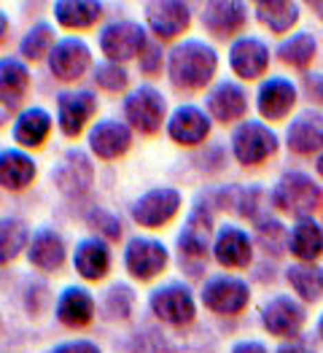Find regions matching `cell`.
<instances>
[{
    "mask_svg": "<svg viewBox=\"0 0 323 353\" xmlns=\"http://www.w3.org/2000/svg\"><path fill=\"white\" fill-rule=\"evenodd\" d=\"M218 70V52L202 38H183L167 52V81L178 92L205 89Z\"/></svg>",
    "mask_w": 323,
    "mask_h": 353,
    "instance_id": "1",
    "label": "cell"
},
{
    "mask_svg": "<svg viewBox=\"0 0 323 353\" xmlns=\"http://www.w3.org/2000/svg\"><path fill=\"white\" fill-rule=\"evenodd\" d=\"M213 208L207 203H197L189 210L183 227L176 237L178 245V265L183 272H189L191 278H197L207 265V251L213 245Z\"/></svg>",
    "mask_w": 323,
    "mask_h": 353,
    "instance_id": "2",
    "label": "cell"
},
{
    "mask_svg": "<svg viewBox=\"0 0 323 353\" xmlns=\"http://www.w3.org/2000/svg\"><path fill=\"white\" fill-rule=\"evenodd\" d=\"M121 114L132 132L151 138L167 124V97L154 84H138L124 94Z\"/></svg>",
    "mask_w": 323,
    "mask_h": 353,
    "instance_id": "3",
    "label": "cell"
},
{
    "mask_svg": "<svg viewBox=\"0 0 323 353\" xmlns=\"http://www.w3.org/2000/svg\"><path fill=\"white\" fill-rule=\"evenodd\" d=\"M151 43L146 25L135 22V19H111L105 22L97 32V49L108 62L127 65L132 59H140Z\"/></svg>",
    "mask_w": 323,
    "mask_h": 353,
    "instance_id": "4",
    "label": "cell"
},
{
    "mask_svg": "<svg viewBox=\"0 0 323 353\" xmlns=\"http://www.w3.org/2000/svg\"><path fill=\"white\" fill-rule=\"evenodd\" d=\"M269 203L296 219H310L318 208H323V189L307 173L289 170L272 186Z\"/></svg>",
    "mask_w": 323,
    "mask_h": 353,
    "instance_id": "5",
    "label": "cell"
},
{
    "mask_svg": "<svg viewBox=\"0 0 323 353\" xmlns=\"http://www.w3.org/2000/svg\"><path fill=\"white\" fill-rule=\"evenodd\" d=\"M148 310L159 324L186 329L197 321V296L183 281H167L148 294Z\"/></svg>",
    "mask_w": 323,
    "mask_h": 353,
    "instance_id": "6",
    "label": "cell"
},
{
    "mask_svg": "<svg viewBox=\"0 0 323 353\" xmlns=\"http://www.w3.org/2000/svg\"><path fill=\"white\" fill-rule=\"evenodd\" d=\"M121 262H124V270H127V275L132 281L148 283V281L159 278L167 270V265H170V251H167V245L159 237L132 235L124 243Z\"/></svg>",
    "mask_w": 323,
    "mask_h": 353,
    "instance_id": "7",
    "label": "cell"
},
{
    "mask_svg": "<svg viewBox=\"0 0 323 353\" xmlns=\"http://www.w3.org/2000/svg\"><path fill=\"white\" fill-rule=\"evenodd\" d=\"M94 178H97V170H94V162H92V154L84 151V148H67L62 154L57 165L52 168V183L65 200H84L92 186H94Z\"/></svg>",
    "mask_w": 323,
    "mask_h": 353,
    "instance_id": "8",
    "label": "cell"
},
{
    "mask_svg": "<svg viewBox=\"0 0 323 353\" xmlns=\"http://www.w3.org/2000/svg\"><path fill=\"white\" fill-rule=\"evenodd\" d=\"M183 208V194L176 186H154L132 200L129 219L143 230H162L167 227Z\"/></svg>",
    "mask_w": 323,
    "mask_h": 353,
    "instance_id": "9",
    "label": "cell"
},
{
    "mask_svg": "<svg viewBox=\"0 0 323 353\" xmlns=\"http://www.w3.org/2000/svg\"><path fill=\"white\" fill-rule=\"evenodd\" d=\"M57 127L67 141L81 138L89 132V127L94 124L92 119L100 111V100L97 92L92 89H65L57 92Z\"/></svg>",
    "mask_w": 323,
    "mask_h": 353,
    "instance_id": "10",
    "label": "cell"
},
{
    "mask_svg": "<svg viewBox=\"0 0 323 353\" xmlns=\"http://www.w3.org/2000/svg\"><path fill=\"white\" fill-rule=\"evenodd\" d=\"M229 148H232V157L242 168H256V165H264L269 157H275L278 135L264 121L245 119L235 127V132L229 138Z\"/></svg>",
    "mask_w": 323,
    "mask_h": 353,
    "instance_id": "11",
    "label": "cell"
},
{
    "mask_svg": "<svg viewBox=\"0 0 323 353\" xmlns=\"http://www.w3.org/2000/svg\"><path fill=\"white\" fill-rule=\"evenodd\" d=\"M46 68H49L52 79L59 84H79L94 68L92 65V46L81 35H62L46 59Z\"/></svg>",
    "mask_w": 323,
    "mask_h": 353,
    "instance_id": "12",
    "label": "cell"
},
{
    "mask_svg": "<svg viewBox=\"0 0 323 353\" xmlns=\"http://www.w3.org/2000/svg\"><path fill=\"white\" fill-rule=\"evenodd\" d=\"M200 299L216 316H240L251 302V286L235 275H213L202 283Z\"/></svg>",
    "mask_w": 323,
    "mask_h": 353,
    "instance_id": "13",
    "label": "cell"
},
{
    "mask_svg": "<svg viewBox=\"0 0 323 353\" xmlns=\"http://www.w3.org/2000/svg\"><path fill=\"white\" fill-rule=\"evenodd\" d=\"M143 14L146 30L159 43L176 41L191 28V6L183 0H148L143 3Z\"/></svg>",
    "mask_w": 323,
    "mask_h": 353,
    "instance_id": "14",
    "label": "cell"
},
{
    "mask_svg": "<svg viewBox=\"0 0 323 353\" xmlns=\"http://www.w3.org/2000/svg\"><path fill=\"white\" fill-rule=\"evenodd\" d=\"M132 143H135V132L129 130V124L124 119L121 121L118 119H100L87 132V151L103 162H116L121 157H127Z\"/></svg>",
    "mask_w": 323,
    "mask_h": 353,
    "instance_id": "15",
    "label": "cell"
},
{
    "mask_svg": "<svg viewBox=\"0 0 323 353\" xmlns=\"http://www.w3.org/2000/svg\"><path fill=\"white\" fill-rule=\"evenodd\" d=\"M70 265L76 270V275L87 283H100L108 278L111 265H114V254H111V243H105L103 237H81L76 243V248L70 251Z\"/></svg>",
    "mask_w": 323,
    "mask_h": 353,
    "instance_id": "16",
    "label": "cell"
},
{
    "mask_svg": "<svg viewBox=\"0 0 323 353\" xmlns=\"http://www.w3.org/2000/svg\"><path fill=\"white\" fill-rule=\"evenodd\" d=\"M210 130H213L210 117H207L202 108L191 105V103L178 105L176 111L167 117V124H165L167 138L176 146H186V148L202 146L207 138H210Z\"/></svg>",
    "mask_w": 323,
    "mask_h": 353,
    "instance_id": "17",
    "label": "cell"
},
{
    "mask_svg": "<svg viewBox=\"0 0 323 353\" xmlns=\"http://www.w3.org/2000/svg\"><path fill=\"white\" fill-rule=\"evenodd\" d=\"M213 259L224 270H245L253 265V237L237 224H221L213 237Z\"/></svg>",
    "mask_w": 323,
    "mask_h": 353,
    "instance_id": "18",
    "label": "cell"
},
{
    "mask_svg": "<svg viewBox=\"0 0 323 353\" xmlns=\"http://www.w3.org/2000/svg\"><path fill=\"white\" fill-rule=\"evenodd\" d=\"M200 22L207 35L218 41L235 38L248 25V6L240 0H210L202 6Z\"/></svg>",
    "mask_w": 323,
    "mask_h": 353,
    "instance_id": "19",
    "label": "cell"
},
{
    "mask_svg": "<svg viewBox=\"0 0 323 353\" xmlns=\"http://www.w3.org/2000/svg\"><path fill=\"white\" fill-rule=\"evenodd\" d=\"M54 130V117L43 105H25L11 124V141L22 151H38L49 143Z\"/></svg>",
    "mask_w": 323,
    "mask_h": 353,
    "instance_id": "20",
    "label": "cell"
},
{
    "mask_svg": "<svg viewBox=\"0 0 323 353\" xmlns=\"http://www.w3.org/2000/svg\"><path fill=\"white\" fill-rule=\"evenodd\" d=\"M32 87V70L25 59L0 57V108L3 111H22Z\"/></svg>",
    "mask_w": 323,
    "mask_h": 353,
    "instance_id": "21",
    "label": "cell"
},
{
    "mask_svg": "<svg viewBox=\"0 0 323 353\" xmlns=\"http://www.w3.org/2000/svg\"><path fill=\"white\" fill-rule=\"evenodd\" d=\"M28 262L38 272H59L67 262V243L59 235L54 227H38L30 235L28 251H25Z\"/></svg>",
    "mask_w": 323,
    "mask_h": 353,
    "instance_id": "22",
    "label": "cell"
},
{
    "mask_svg": "<svg viewBox=\"0 0 323 353\" xmlns=\"http://www.w3.org/2000/svg\"><path fill=\"white\" fill-rule=\"evenodd\" d=\"M229 68L242 81L264 79L269 68V46L256 35H240L229 46Z\"/></svg>",
    "mask_w": 323,
    "mask_h": 353,
    "instance_id": "23",
    "label": "cell"
},
{
    "mask_svg": "<svg viewBox=\"0 0 323 353\" xmlns=\"http://www.w3.org/2000/svg\"><path fill=\"white\" fill-rule=\"evenodd\" d=\"M54 319L65 329H87L97 319V299L87 286H65L54 302Z\"/></svg>",
    "mask_w": 323,
    "mask_h": 353,
    "instance_id": "24",
    "label": "cell"
},
{
    "mask_svg": "<svg viewBox=\"0 0 323 353\" xmlns=\"http://www.w3.org/2000/svg\"><path fill=\"white\" fill-rule=\"evenodd\" d=\"M205 108H207V117L221 121V124L245 121V114H248V92H245L242 84H237L232 79H224V81H218L205 94Z\"/></svg>",
    "mask_w": 323,
    "mask_h": 353,
    "instance_id": "25",
    "label": "cell"
},
{
    "mask_svg": "<svg viewBox=\"0 0 323 353\" xmlns=\"http://www.w3.org/2000/svg\"><path fill=\"white\" fill-rule=\"evenodd\" d=\"M262 326L272 337L296 340V334L304 326V307L289 294L272 296V299H267L264 307H262Z\"/></svg>",
    "mask_w": 323,
    "mask_h": 353,
    "instance_id": "26",
    "label": "cell"
},
{
    "mask_svg": "<svg viewBox=\"0 0 323 353\" xmlns=\"http://www.w3.org/2000/svg\"><path fill=\"white\" fill-rule=\"evenodd\" d=\"M38 178V162L30 151L17 146L0 148V189L6 192H28Z\"/></svg>",
    "mask_w": 323,
    "mask_h": 353,
    "instance_id": "27",
    "label": "cell"
},
{
    "mask_svg": "<svg viewBox=\"0 0 323 353\" xmlns=\"http://www.w3.org/2000/svg\"><path fill=\"white\" fill-rule=\"evenodd\" d=\"M296 105V87L283 79V76H272L264 79L262 87L256 92V108L267 121H283L294 111Z\"/></svg>",
    "mask_w": 323,
    "mask_h": 353,
    "instance_id": "28",
    "label": "cell"
},
{
    "mask_svg": "<svg viewBox=\"0 0 323 353\" xmlns=\"http://www.w3.org/2000/svg\"><path fill=\"white\" fill-rule=\"evenodd\" d=\"M286 146L296 157H310V154L323 151V114L304 111L291 119L289 132H286Z\"/></svg>",
    "mask_w": 323,
    "mask_h": 353,
    "instance_id": "29",
    "label": "cell"
},
{
    "mask_svg": "<svg viewBox=\"0 0 323 353\" xmlns=\"http://www.w3.org/2000/svg\"><path fill=\"white\" fill-rule=\"evenodd\" d=\"M54 22L59 28L81 32V30H92L94 25L103 22L105 17V3L100 0H57L52 6Z\"/></svg>",
    "mask_w": 323,
    "mask_h": 353,
    "instance_id": "30",
    "label": "cell"
},
{
    "mask_svg": "<svg viewBox=\"0 0 323 353\" xmlns=\"http://www.w3.org/2000/svg\"><path fill=\"white\" fill-rule=\"evenodd\" d=\"M213 203L221 210H229L235 216L242 219H251V221H259L262 219V203H264V192L259 186H224L213 194Z\"/></svg>",
    "mask_w": 323,
    "mask_h": 353,
    "instance_id": "31",
    "label": "cell"
},
{
    "mask_svg": "<svg viewBox=\"0 0 323 353\" xmlns=\"http://www.w3.org/2000/svg\"><path fill=\"white\" fill-rule=\"evenodd\" d=\"M289 251L304 265H313L323 254V227L313 219H299L289 230Z\"/></svg>",
    "mask_w": 323,
    "mask_h": 353,
    "instance_id": "32",
    "label": "cell"
},
{
    "mask_svg": "<svg viewBox=\"0 0 323 353\" xmlns=\"http://www.w3.org/2000/svg\"><path fill=\"white\" fill-rule=\"evenodd\" d=\"M30 227L17 216H0V267L17 262L30 243Z\"/></svg>",
    "mask_w": 323,
    "mask_h": 353,
    "instance_id": "33",
    "label": "cell"
},
{
    "mask_svg": "<svg viewBox=\"0 0 323 353\" xmlns=\"http://www.w3.org/2000/svg\"><path fill=\"white\" fill-rule=\"evenodd\" d=\"M57 30L52 22H35L32 28H28V32L19 38V57L25 59V62H43V59H49L52 54V49H54V43H57Z\"/></svg>",
    "mask_w": 323,
    "mask_h": 353,
    "instance_id": "34",
    "label": "cell"
},
{
    "mask_svg": "<svg viewBox=\"0 0 323 353\" xmlns=\"http://www.w3.org/2000/svg\"><path fill=\"white\" fill-rule=\"evenodd\" d=\"M253 11H256V19L275 35H286L299 22V6L289 0H269V3L262 0L253 6Z\"/></svg>",
    "mask_w": 323,
    "mask_h": 353,
    "instance_id": "35",
    "label": "cell"
},
{
    "mask_svg": "<svg viewBox=\"0 0 323 353\" xmlns=\"http://www.w3.org/2000/svg\"><path fill=\"white\" fill-rule=\"evenodd\" d=\"M132 310H135V289L129 283H111L97 302V313L105 321H129Z\"/></svg>",
    "mask_w": 323,
    "mask_h": 353,
    "instance_id": "36",
    "label": "cell"
},
{
    "mask_svg": "<svg viewBox=\"0 0 323 353\" xmlns=\"http://www.w3.org/2000/svg\"><path fill=\"white\" fill-rule=\"evenodd\" d=\"M286 281L304 302H318L323 296V270L318 265H291L286 270Z\"/></svg>",
    "mask_w": 323,
    "mask_h": 353,
    "instance_id": "37",
    "label": "cell"
},
{
    "mask_svg": "<svg viewBox=\"0 0 323 353\" xmlns=\"http://www.w3.org/2000/svg\"><path fill=\"white\" fill-rule=\"evenodd\" d=\"M318 52V43L310 32H296L291 38H286L280 46H278V57L280 62L291 65V68H307Z\"/></svg>",
    "mask_w": 323,
    "mask_h": 353,
    "instance_id": "38",
    "label": "cell"
},
{
    "mask_svg": "<svg viewBox=\"0 0 323 353\" xmlns=\"http://www.w3.org/2000/svg\"><path fill=\"white\" fill-rule=\"evenodd\" d=\"M84 221H87L89 230L94 232V237H103L105 243H118L124 237V221H121V216L114 213V210H108V208L92 205L87 210V216H84Z\"/></svg>",
    "mask_w": 323,
    "mask_h": 353,
    "instance_id": "39",
    "label": "cell"
},
{
    "mask_svg": "<svg viewBox=\"0 0 323 353\" xmlns=\"http://www.w3.org/2000/svg\"><path fill=\"white\" fill-rule=\"evenodd\" d=\"M92 84L100 89V92H108V94H121L129 89V70L127 65H118V62H97L92 68Z\"/></svg>",
    "mask_w": 323,
    "mask_h": 353,
    "instance_id": "40",
    "label": "cell"
},
{
    "mask_svg": "<svg viewBox=\"0 0 323 353\" xmlns=\"http://www.w3.org/2000/svg\"><path fill=\"white\" fill-rule=\"evenodd\" d=\"M256 243H259V248L264 251L267 256H269V254H272V256H280V254L289 251V230H286L278 219L262 216V219L256 221Z\"/></svg>",
    "mask_w": 323,
    "mask_h": 353,
    "instance_id": "41",
    "label": "cell"
},
{
    "mask_svg": "<svg viewBox=\"0 0 323 353\" xmlns=\"http://www.w3.org/2000/svg\"><path fill=\"white\" fill-rule=\"evenodd\" d=\"M49 302H52L49 286L43 281H38V278H30L28 283H25V292H22V307H25V313H28L30 319H38L49 307Z\"/></svg>",
    "mask_w": 323,
    "mask_h": 353,
    "instance_id": "42",
    "label": "cell"
},
{
    "mask_svg": "<svg viewBox=\"0 0 323 353\" xmlns=\"http://www.w3.org/2000/svg\"><path fill=\"white\" fill-rule=\"evenodd\" d=\"M138 70H140L146 79H154V76H159L162 70H167V54H165V49H162L159 41H151L146 46V52L138 59Z\"/></svg>",
    "mask_w": 323,
    "mask_h": 353,
    "instance_id": "43",
    "label": "cell"
},
{
    "mask_svg": "<svg viewBox=\"0 0 323 353\" xmlns=\"http://www.w3.org/2000/svg\"><path fill=\"white\" fill-rule=\"evenodd\" d=\"M49 353H103V348H100L94 340L79 337V340H65V343H59V345H54Z\"/></svg>",
    "mask_w": 323,
    "mask_h": 353,
    "instance_id": "44",
    "label": "cell"
},
{
    "mask_svg": "<svg viewBox=\"0 0 323 353\" xmlns=\"http://www.w3.org/2000/svg\"><path fill=\"white\" fill-rule=\"evenodd\" d=\"M197 162H202V170L205 173H216V170H221L227 162H224V148L221 146H210L205 148L200 157H197Z\"/></svg>",
    "mask_w": 323,
    "mask_h": 353,
    "instance_id": "45",
    "label": "cell"
},
{
    "mask_svg": "<svg viewBox=\"0 0 323 353\" xmlns=\"http://www.w3.org/2000/svg\"><path fill=\"white\" fill-rule=\"evenodd\" d=\"M302 87H304V94H307L313 103L323 105V73H307V76L302 79Z\"/></svg>",
    "mask_w": 323,
    "mask_h": 353,
    "instance_id": "46",
    "label": "cell"
},
{
    "mask_svg": "<svg viewBox=\"0 0 323 353\" xmlns=\"http://www.w3.org/2000/svg\"><path fill=\"white\" fill-rule=\"evenodd\" d=\"M275 353H315V348H313L307 340H299V337H296V340L283 343V345H280Z\"/></svg>",
    "mask_w": 323,
    "mask_h": 353,
    "instance_id": "47",
    "label": "cell"
},
{
    "mask_svg": "<svg viewBox=\"0 0 323 353\" xmlns=\"http://www.w3.org/2000/svg\"><path fill=\"white\" fill-rule=\"evenodd\" d=\"M232 353H269L267 351L264 343H259V340H242V343H237Z\"/></svg>",
    "mask_w": 323,
    "mask_h": 353,
    "instance_id": "48",
    "label": "cell"
},
{
    "mask_svg": "<svg viewBox=\"0 0 323 353\" xmlns=\"http://www.w3.org/2000/svg\"><path fill=\"white\" fill-rule=\"evenodd\" d=\"M8 30H11V19H8V14L0 8V43L6 41V35H8Z\"/></svg>",
    "mask_w": 323,
    "mask_h": 353,
    "instance_id": "49",
    "label": "cell"
},
{
    "mask_svg": "<svg viewBox=\"0 0 323 353\" xmlns=\"http://www.w3.org/2000/svg\"><path fill=\"white\" fill-rule=\"evenodd\" d=\"M310 8H313V11H315V14H318V17L323 19V0H315V3H310Z\"/></svg>",
    "mask_w": 323,
    "mask_h": 353,
    "instance_id": "50",
    "label": "cell"
},
{
    "mask_svg": "<svg viewBox=\"0 0 323 353\" xmlns=\"http://www.w3.org/2000/svg\"><path fill=\"white\" fill-rule=\"evenodd\" d=\"M315 170H318V173H321V176H323V151H321V154H318V162H315Z\"/></svg>",
    "mask_w": 323,
    "mask_h": 353,
    "instance_id": "51",
    "label": "cell"
},
{
    "mask_svg": "<svg viewBox=\"0 0 323 353\" xmlns=\"http://www.w3.org/2000/svg\"><path fill=\"white\" fill-rule=\"evenodd\" d=\"M318 337L323 340V316H321V321H318Z\"/></svg>",
    "mask_w": 323,
    "mask_h": 353,
    "instance_id": "52",
    "label": "cell"
},
{
    "mask_svg": "<svg viewBox=\"0 0 323 353\" xmlns=\"http://www.w3.org/2000/svg\"><path fill=\"white\" fill-rule=\"evenodd\" d=\"M0 124H3V114H0Z\"/></svg>",
    "mask_w": 323,
    "mask_h": 353,
    "instance_id": "53",
    "label": "cell"
}]
</instances>
